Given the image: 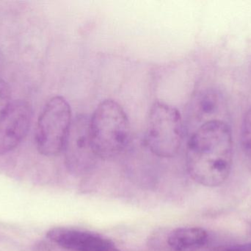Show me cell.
<instances>
[{
	"mask_svg": "<svg viewBox=\"0 0 251 251\" xmlns=\"http://www.w3.org/2000/svg\"><path fill=\"white\" fill-rule=\"evenodd\" d=\"M232 132L221 119L202 124L187 144L186 164L191 178L207 187H219L229 176L233 163Z\"/></svg>",
	"mask_w": 251,
	"mask_h": 251,
	"instance_id": "obj_1",
	"label": "cell"
},
{
	"mask_svg": "<svg viewBox=\"0 0 251 251\" xmlns=\"http://www.w3.org/2000/svg\"><path fill=\"white\" fill-rule=\"evenodd\" d=\"M89 123L94 149L100 159H113L128 146L129 120L125 109L116 100L101 101L90 117Z\"/></svg>",
	"mask_w": 251,
	"mask_h": 251,
	"instance_id": "obj_2",
	"label": "cell"
},
{
	"mask_svg": "<svg viewBox=\"0 0 251 251\" xmlns=\"http://www.w3.org/2000/svg\"><path fill=\"white\" fill-rule=\"evenodd\" d=\"M184 139V123L178 109L162 101L153 103L148 116L146 144L151 153L163 159L178 154Z\"/></svg>",
	"mask_w": 251,
	"mask_h": 251,
	"instance_id": "obj_3",
	"label": "cell"
},
{
	"mask_svg": "<svg viewBox=\"0 0 251 251\" xmlns=\"http://www.w3.org/2000/svg\"><path fill=\"white\" fill-rule=\"evenodd\" d=\"M72 109L61 96L51 97L43 108L37 123V148L45 156H55L63 152L72 125Z\"/></svg>",
	"mask_w": 251,
	"mask_h": 251,
	"instance_id": "obj_4",
	"label": "cell"
},
{
	"mask_svg": "<svg viewBox=\"0 0 251 251\" xmlns=\"http://www.w3.org/2000/svg\"><path fill=\"white\" fill-rule=\"evenodd\" d=\"M90 117L78 114L72 120L63 152L65 163L72 173L83 175L92 170L100 158L93 144Z\"/></svg>",
	"mask_w": 251,
	"mask_h": 251,
	"instance_id": "obj_5",
	"label": "cell"
},
{
	"mask_svg": "<svg viewBox=\"0 0 251 251\" xmlns=\"http://www.w3.org/2000/svg\"><path fill=\"white\" fill-rule=\"evenodd\" d=\"M32 107L25 100L11 102L0 116V156L18 147L29 132Z\"/></svg>",
	"mask_w": 251,
	"mask_h": 251,
	"instance_id": "obj_6",
	"label": "cell"
},
{
	"mask_svg": "<svg viewBox=\"0 0 251 251\" xmlns=\"http://www.w3.org/2000/svg\"><path fill=\"white\" fill-rule=\"evenodd\" d=\"M47 237L51 243L71 251H122L103 236L91 231L68 227H54Z\"/></svg>",
	"mask_w": 251,
	"mask_h": 251,
	"instance_id": "obj_7",
	"label": "cell"
},
{
	"mask_svg": "<svg viewBox=\"0 0 251 251\" xmlns=\"http://www.w3.org/2000/svg\"><path fill=\"white\" fill-rule=\"evenodd\" d=\"M209 241L207 231L200 227H182L174 229L168 237V244L174 251H197Z\"/></svg>",
	"mask_w": 251,
	"mask_h": 251,
	"instance_id": "obj_8",
	"label": "cell"
},
{
	"mask_svg": "<svg viewBox=\"0 0 251 251\" xmlns=\"http://www.w3.org/2000/svg\"><path fill=\"white\" fill-rule=\"evenodd\" d=\"M224 104V97L218 90L206 88L198 93L193 99L191 112L199 121L204 120L206 118H213L216 120L218 119L217 116L225 107Z\"/></svg>",
	"mask_w": 251,
	"mask_h": 251,
	"instance_id": "obj_9",
	"label": "cell"
},
{
	"mask_svg": "<svg viewBox=\"0 0 251 251\" xmlns=\"http://www.w3.org/2000/svg\"><path fill=\"white\" fill-rule=\"evenodd\" d=\"M240 142L245 154L251 159V107L243 117L240 130Z\"/></svg>",
	"mask_w": 251,
	"mask_h": 251,
	"instance_id": "obj_10",
	"label": "cell"
},
{
	"mask_svg": "<svg viewBox=\"0 0 251 251\" xmlns=\"http://www.w3.org/2000/svg\"><path fill=\"white\" fill-rule=\"evenodd\" d=\"M11 91L8 84L0 78V116L10 106Z\"/></svg>",
	"mask_w": 251,
	"mask_h": 251,
	"instance_id": "obj_11",
	"label": "cell"
},
{
	"mask_svg": "<svg viewBox=\"0 0 251 251\" xmlns=\"http://www.w3.org/2000/svg\"><path fill=\"white\" fill-rule=\"evenodd\" d=\"M213 251H251V243L232 246H218Z\"/></svg>",
	"mask_w": 251,
	"mask_h": 251,
	"instance_id": "obj_12",
	"label": "cell"
}]
</instances>
